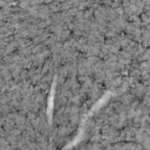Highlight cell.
<instances>
[{"label":"cell","instance_id":"6da1fadb","mask_svg":"<svg viewBox=\"0 0 150 150\" xmlns=\"http://www.w3.org/2000/svg\"><path fill=\"white\" fill-rule=\"evenodd\" d=\"M131 93L137 97V98H143L146 94H148V84H145L143 81H136L131 88H130Z\"/></svg>","mask_w":150,"mask_h":150},{"label":"cell","instance_id":"7a4b0ae2","mask_svg":"<svg viewBox=\"0 0 150 150\" xmlns=\"http://www.w3.org/2000/svg\"><path fill=\"white\" fill-rule=\"evenodd\" d=\"M103 87H104L103 83H100V82H97V81L94 80V82H93V84H91V87H90V90H89L88 98L93 100L94 102L97 101V100L101 97L102 93H103Z\"/></svg>","mask_w":150,"mask_h":150},{"label":"cell","instance_id":"3957f363","mask_svg":"<svg viewBox=\"0 0 150 150\" xmlns=\"http://www.w3.org/2000/svg\"><path fill=\"white\" fill-rule=\"evenodd\" d=\"M115 40H116V42H117V45L121 47V48H124V47H127L131 41H132V39H131V36L130 35H128L127 33H124V32H122V33H120L116 38H115Z\"/></svg>","mask_w":150,"mask_h":150},{"label":"cell","instance_id":"277c9868","mask_svg":"<svg viewBox=\"0 0 150 150\" xmlns=\"http://www.w3.org/2000/svg\"><path fill=\"white\" fill-rule=\"evenodd\" d=\"M121 102H123L124 104H127V105H130L131 104V102H134L137 97L131 93V90H128V91H125V93H123V94H121L118 97H117Z\"/></svg>","mask_w":150,"mask_h":150},{"label":"cell","instance_id":"5b68a950","mask_svg":"<svg viewBox=\"0 0 150 150\" xmlns=\"http://www.w3.org/2000/svg\"><path fill=\"white\" fill-rule=\"evenodd\" d=\"M81 114H75V115H70V117H69V123L71 124V125H74V127H77L79 124H80V122H81Z\"/></svg>","mask_w":150,"mask_h":150},{"label":"cell","instance_id":"8992f818","mask_svg":"<svg viewBox=\"0 0 150 150\" xmlns=\"http://www.w3.org/2000/svg\"><path fill=\"white\" fill-rule=\"evenodd\" d=\"M93 77H94L95 81H97V82H100V83H103V81H104V79H105V71H104V70L95 71L94 75H93Z\"/></svg>","mask_w":150,"mask_h":150},{"label":"cell","instance_id":"52a82bcc","mask_svg":"<svg viewBox=\"0 0 150 150\" xmlns=\"http://www.w3.org/2000/svg\"><path fill=\"white\" fill-rule=\"evenodd\" d=\"M48 5H49V8H50L52 13H54V12H61V2L60 1L55 0V1H52L50 4H48Z\"/></svg>","mask_w":150,"mask_h":150},{"label":"cell","instance_id":"ba28073f","mask_svg":"<svg viewBox=\"0 0 150 150\" xmlns=\"http://www.w3.org/2000/svg\"><path fill=\"white\" fill-rule=\"evenodd\" d=\"M136 29H138V27H136L132 22H128V25H127V27H125V29H124V33H127L128 35H131Z\"/></svg>","mask_w":150,"mask_h":150},{"label":"cell","instance_id":"9c48e42d","mask_svg":"<svg viewBox=\"0 0 150 150\" xmlns=\"http://www.w3.org/2000/svg\"><path fill=\"white\" fill-rule=\"evenodd\" d=\"M141 20L143 21V23H150V11H144L141 15H139Z\"/></svg>","mask_w":150,"mask_h":150},{"label":"cell","instance_id":"30bf717a","mask_svg":"<svg viewBox=\"0 0 150 150\" xmlns=\"http://www.w3.org/2000/svg\"><path fill=\"white\" fill-rule=\"evenodd\" d=\"M141 70H150V60H143L139 62Z\"/></svg>","mask_w":150,"mask_h":150},{"label":"cell","instance_id":"8fae6325","mask_svg":"<svg viewBox=\"0 0 150 150\" xmlns=\"http://www.w3.org/2000/svg\"><path fill=\"white\" fill-rule=\"evenodd\" d=\"M142 61L143 60H150V47H148L143 53H142Z\"/></svg>","mask_w":150,"mask_h":150},{"label":"cell","instance_id":"7c38bea8","mask_svg":"<svg viewBox=\"0 0 150 150\" xmlns=\"http://www.w3.org/2000/svg\"><path fill=\"white\" fill-rule=\"evenodd\" d=\"M148 94H150V86H148Z\"/></svg>","mask_w":150,"mask_h":150}]
</instances>
